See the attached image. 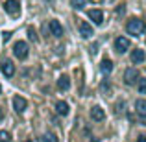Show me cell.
<instances>
[{
    "instance_id": "obj_1",
    "label": "cell",
    "mask_w": 146,
    "mask_h": 142,
    "mask_svg": "<svg viewBox=\"0 0 146 142\" xmlns=\"http://www.w3.org/2000/svg\"><path fill=\"white\" fill-rule=\"evenodd\" d=\"M126 30H128L129 35H133V37H141V35L144 33L146 26H144V22L141 20V18L133 17V18H129V20L126 22Z\"/></svg>"
},
{
    "instance_id": "obj_2",
    "label": "cell",
    "mask_w": 146,
    "mask_h": 142,
    "mask_svg": "<svg viewBox=\"0 0 146 142\" xmlns=\"http://www.w3.org/2000/svg\"><path fill=\"white\" fill-rule=\"evenodd\" d=\"M139 70H137V68H126V72H124V83L126 85H137V81H139Z\"/></svg>"
},
{
    "instance_id": "obj_3",
    "label": "cell",
    "mask_w": 146,
    "mask_h": 142,
    "mask_svg": "<svg viewBox=\"0 0 146 142\" xmlns=\"http://www.w3.org/2000/svg\"><path fill=\"white\" fill-rule=\"evenodd\" d=\"M4 9H6V13L11 15V17H19V15H21V4H19L17 0H6V2H4Z\"/></svg>"
},
{
    "instance_id": "obj_4",
    "label": "cell",
    "mask_w": 146,
    "mask_h": 142,
    "mask_svg": "<svg viewBox=\"0 0 146 142\" xmlns=\"http://www.w3.org/2000/svg\"><path fill=\"white\" fill-rule=\"evenodd\" d=\"M13 53H15V57L17 59H26L28 57V44L24 43V41H17L15 43V46H13Z\"/></svg>"
},
{
    "instance_id": "obj_5",
    "label": "cell",
    "mask_w": 146,
    "mask_h": 142,
    "mask_svg": "<svg viewBox=\"0 0 146 142\" xmlns=\"http://www.w3.org/2000/svg\"><path fill=\"white\" fill-rule=\"evenodd\" d=\"M0 70H2V74L6 76V78H13L15 76V65L11 63L9 59H4L2 65H0Z\"/></svg>"
},
{
    "instance_id": "obj_6",
    "label": "cell",
    "mask_w": 146,
    "mask_h": 142,
    "mask_svg": "<svg viewBox=\"0 0 146 142\" xmlns=\"http://www.w3.org/2000/svg\"><path fill=\"white\" fill-rule=\"evenodd\" d=\"M115 50H117L118 53H124L129 50V39H126V37H117L115 39Z\"/></svg>"
},
{
    "instance_id": "obj_7",
    "label": "cell",
    "mask_w": 146,
    "mask_h": 142,
    "mask_svg": "<svg viewBox=\"0 0 146 142\" xmlns=\"http://www.w3.org/2000/svg\"><path fill=\"white\" fill-rule=\"evenodd\" d=\"M26 107H28V103H26V100L22 96H15L13 98V109L17 114H22L26 111Z\"/></svg>"
},
{
    "instance_id": "obj_8",
    "label": "cell",
    "mask_w": 146,
    "mask_h": 142,
    "mask_svg": "<svg viewBox=\"0 0 146 142\" xmlns=\"http://www.w3.org/2000/svg\"><path fill=\"white\" fill-rule=\"evenodd\" d=\"M131 63L133 65H139V63H144V59H146V53H144V50L143 48H135L131 52Z\"/></svg>"
},
{
    "instance_id": "obj_9",
    "label": "cell",
    "mask_w": 146,
    "mask_h": 142,
    "mask_svg": "<svg viewBox=\"0 0 146 142\" xmlns=\"http://www.w3.org/2000/svg\"><path fill=\"white\" fill-rule=\"evenodd\" d=\"M91 118H93L94 122H102L104 118H106V111H104L100 105H94V107H91Z\"/></svg>"
},
{
    "instance_id": "obj_10",
    "label": "cell",
    "mask_w": 146,
    "mask_h": 142,
    "mask_svg": "<svg viewBox=\"0 0 146 142\" xmlns=\"http://www.w3.org/2000/svg\"><path fill=\"white\" fill-rule=\"evenodd\" d=\"M48 28H50V32H52L54 37H63V26H61L59 20H50Z\"/></svg>"
},
{
    "instance_id": "obj_11",
    "label": "cell",
    "mask_w": 146,
    "mask_h": 142,
    "mask_svg": "<svg viewBox=\"0 0 146 142\" xmlns=\"http://www.w3.org/2000/svg\"><path fill=\"white\" fill-rule=\"evenodd\" d=\"M87 15H89V18L94 22V24H98V26L104 22V13L100 9H89V11H87Z\"/></svg>"
},
{
    "instance_id": "obj_12",
    "label": "cell",
    "mask_w": 146,
    "mask_h": 142,
    "mask_svg": "<svg viewBox=\"0 0 146 142\" xmlns=\"http://www.w3.org/2000/svg\"><path fill=\"white\" fill-rule=\"evenodd\" d=\"M78 30H80V35H82L83 39H89V37H93V28H91V24H87V22H80Z\"/></svg>"
},
{
    "instance_id": "obj_13",
    "label": "cell",
    "mask_w": 146,
    "mask_h": 142,
    "mask_svg": "<svg viewBox=\"0 0 146 142\" xmlns=\"http://www.w3.org/2000/svg\"><path fill=\"white\" fill-rule=\"evenodd\" d=\"M57 89L59 90H68L70 89V78H68V76H61V78L57 79Z\"/></svg>"
},
{
    "instance_id": "obj_14",
    "label": "cell",
    "mask_w": 146,
    "mask_h": 142,
    "mask_svg": "<svg viewBox=\"0 0 146 142\" xmlns=\"http://www.w3.org/2000/svg\"><path fill=\"white\" fill-rule=\"evenodd\" d=\"M100 70H102L104 74H111V72H113V63H111V59L104 57L102 63H100Z\"/></svg>"
},
{
    "instance_id": "obj_15",
    "label": "cell",
    "mask_w": 146,
    "mask_h": 142,
    "mask_svg": "<svg viewBox=\"0 0 146 142\" xmlns=\"http://www.w3.org/2000/svg\"><path fill=\"white\" fill-rule=\"evenodd\" d=\"M68 109H70V107H68L67 102H57L56 103V113L61 114V116H67V114H68Z\"/></svg>"
},
{
    "instance_id": "obj_16",
    "label": "cell",
    "mask_w": 146,
    "mask_h": 142,
    "mask_svg": "<svg viewBox=\"0 0 146 142\" xmlns=\"http://www.w3.org/2000/svg\"><path fill=\"white\" fill-rule=\"evenodd\" d=\"M135 109H137V113H139V114H143V116H144V114H146V100H143V98L137 100V102H135Z\"/></svg>"
},
{
    "instance_id": "obj_17",
    "label": "cell",
    "mask_w": 146,
    "mask_h": 142,
    "mask_svg": "<svg viewBox=\"0 0 146 142\" xmlns=\"http://www.w3.org/2000/svg\"><path fill=\"white\" fill-rule=\"evenodd\" d=\"M28 39L32 41V43H37V41H39L37 32H35V28H33V26H28Z\"/></svg>"
},
{
    "instance_id": "obj_18",
    "label": "cell",
    "mask_w": 146,
    "mask_h": 142,
    "mask_svg": "<svg viewBox=\"0 0 146 142\" xmlns=\"http://www.w3.org/2000/svg\"><path fill=\"white\" fill-rule=\"evenodd\" d=\"M137 89H139L141 94H146V78H139V81H137Z\"/></svg>"
},
{
    "instance_id": "obj_19",
    "label": "cell",
    "mask_w": 146,
    "mask_h": 142,
    "mask_svg": "<svg viewBox=\"0 0 146 142\" xmlns=\"http://www.w3.org/2000/svg\"><path fill=\"white\" fill-rule=\"evenodd\" d=\"M41 142H57V137L54 135V133H44L43 139H41Z\"/></svg>"
},
{
    "instance_id": "obj_20",
    "label": "cell",
    "mask_w": 146,
    "mask_h": 142,
    "mask_svg": "<svg viewBox=\"0 0 146 142\" xmlns=\"http://www.w3.org/2000/svg\"><path fill=\"white\" fill-rule=\"evenodd\" d=\"M70 6L74 9H83L85 7V0H70Z\"/></svg>"
},
{
    "instance_id": "obj_21",
    "label": "cell",
    "mask_w": 146,
    "mask_h": 142,
    "mask_svg": "<svg viewBox=\"0 0 146 142\" xmlns=\"http://www.w3.org/2000/svg\"><path fill=\"white\" fill-rule=\"evenodd\" d=\"M0 142H11V137L7 131H0Z\"/></svg>"
},
{
    "instance_id": "obj_22",
    "label": "cell",
    "mask_w": 146,
    "mask_h": 142,
    "mask_svg": "<svg viewBox=\"0 0 146 142\" xmlns=\"http://www.w3.org/2000/svg\"><path fill=\"white\" fill-rule=\"evenodd\" d=\"M100 89H102L106 94H109V83H107V81H104L102 85H100Z\"/></svg>"
},
{
    "instance_id": "obj_23",
    "label": "cell",
    "mask_w": 146,
    "mask_h": 142,
    "mask_svg": "<svg viewBox=\"0 0 146 142\" xmlns=\"http://www.w3.org/2000/svg\"><path fill=\"white\" fill-rule=\"evenodd\" d=\"M9 35H11V33H9V32H4V33H2V37H4V41H7V39H9Z\"/></svg>"
},
{
    "instance_id": "obj_24",
    "label": "cell",
    "mask_w": 146,
    "mask_h": 142,
    "mask_svg": "<svg viewBox=\"0 0 146 142\" xmlns=\"http://www.w3.org/2000/svg\"><path fill=\"white\" fill-rule=\"evenodd\" d=\"M137 142H146V135H141L139 139H137Z\"/></svg>"
},
{
    "instance_id": "obj_25",
    "label": "cell",
    "mask_w": 146,
    "mask_h": 142,
    "mask_svg": "<svg viewBox=\"0 0 146 142\" xmlns=\"http://www.w3.org/2000/svg\"><path fill=\"white\" fill-rule=\"evenodd\" d=\"M2 118H4V113H2V109H0V120H2Z\"/></svg>"
},
{
    "instance_id": "obj_26",
    "label": "cell",
    "mask_w": 146,
    "mask_h": 142,
    "mask_svg": "<svg viewBox=\"0 0 146 142\" xmlns=\"http://www.w3.org/2000/svg\"><path fill=\"white\" fill-rule=\"evenodd\" d=\"M0 94H2V85H0Z\"/></svg>"
},
{
    "instance_id": "obj_27",
    "label": "cell",
    "mask_w": 146,
    "mask_h": 142,
    "mask_svg": "<svg viewBox=\"0 0 146 142\" xmlns=\"http://www.w3.org/2000/svg\"><path fill=\"white\" fill-rule=\"evenodd\" d=\"M26 142H32V140H26Z\"/></svg>"
},
{
    "instance_id": "obj_28",
    "label": "cell",
    "mask_w": 146,
    "mask_h": 142,
    "mask_svg": "<svg viewBox=\"0 0 146 142\" xmlns=\"http://www.w3.org/2000/svg\"><path fill=\"white\" fill-rule=\"evenodd\" d=\"M93 2H96V0H93Z\"/></svg>"
}]
</instances>
